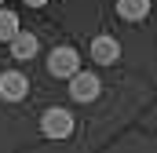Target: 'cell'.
Here are the masks:
<instances>
[{"mask_svg": "<svg viewBox=\"0 0 157 153\" xmlns=\"http://www.w3.org/2000/svg\"><path fill=\"white\" fill-rule=\"evenodd\" d=\"M73 128H77V120H73L70 110H62V106H51V110H44V117H40V131H44V139L62 142V139L73 135Z\"/></svg>", "mask_w": 157, "mask_h": 153, "instance_id": "6da1fadb", "label": "cell"}, {"mask_svg": "<svg viewBox=\"0 0 157 153\" xmlns=\"http://www.w3.org/2000/svg\"><path fill=\"white\" fill-rule=\"evenodd\" d=\"M77 69H80V51H77V47L62 44V47H55V51L48 55V73H51V76H59V80H70Z\"/></svg>", "mask_w": 157, "mask_h": 153, "instance_id": "7a4b0ae2", "label": "cell"}, {"mask_svg": "<svg viewBox=\"0 0 157 153\" xmlns=\"http://www.w3.org/2000/svg\"><path fill=\"white\" fill-rule=\"evenodd\" d=\"M29 95V76L18 69H4L0 73V99L4 102H22Z\"/></svg>", "mask_w": 157, "mask_h": 153, "instance_id": "3957f363", "label": "cell"}, {"mask_svg": "<svg viewBox=\"0 0 157 153\" xmlns=\"http://www.w3.org/2000/svg\"><path fill=\"white\" fill-rule=\"evenodd\" d=\"M99 91H102V80H99L95 73L77 69V73L70 76V95H73L77 102H95V99H99Z\"/></svg>", "mask_w": 157, "mask_h": 153, "instance_id": "277c9868", "label": "cell"}, {"mask_svg": "<svg viewBox=\"0 0 157 153\" xmlns=\"http://www.w3.org/2000/svg\"><path fill=\"white\" fill-rule=\"evenodd\" d=\"M88 55H91V62H99V66H117V58H121V44L117 37H95L91 40V47H88Z\"/></svg>", "mask_w": 157, "mask_h": 153, "instance_id": "5b68a950", "label": "cell"}, {"mask_svg": "<svg viewBox=\"0 0 157 153\" xmlns=\"http://www.w3.org/2000/svg\"><path fill=\"white\" fill-rule=\"evenodd\" d=\"M37 51H40V40L29 29H18L15 33V40H11V58L15 62H29V58H37Z\"/></svg>", "mask_w": 157, "mask_h": 153, "instance_id": "8992f818", "label": "cell"}, {"mask_svg": "<svg viewBox=\"0 0 157 153\" xmlns=\"http://www.w3.org/2000/svg\"><path fill=\"white\" fill-rule=\"evenodd\" d=\"M150 0H117V15L124 22H143L146 15H150Z\"/></svg>", "mask_w": 157, "mask_h": 153, "instance_id": "52a82bcc", "label": "cell"}, {"mask_svg": "<svg viewBox=\"0 0 157 153\" xmlns=\"http://www.w3.org/2000/svg\"><path fill=\"white\" fill-rule=\"evenodd\" d=\"M18 29H22V26H18V15H15V11H7V7H0V40H4V44H11Z\"/></svg>", "mask_w": 157, "mask_h": 153, "instance_id": "ba28073f", "label": "cell"}, {"mask_svg": "<svg viewBox=\"0 0 157 153\" xmlns=\"http://www.w3.org/2000/svg\"><path fill=\"white\" fill-rule=\"evenodd\" d=\"M22 4H26V7H44L48 0H22Z\"/></svg>", "mask_w": 157, "mask_h": 153, "instance_id": "9c48e42d", "label": "cell"}, {"mask_svg": "<svg viewBox=\"0 0 157 153\" xmlns=\"http://www.w3.org/2000/svg\"><path fill=\"white\" fill-rule=\"evenodd\" d=\"M0 7H4V0H0Z\"/></svg>", "mask_w": 157, "mask_h": 153, "instance_id": "30bf717a", "label": "cell"}]
</instances>
